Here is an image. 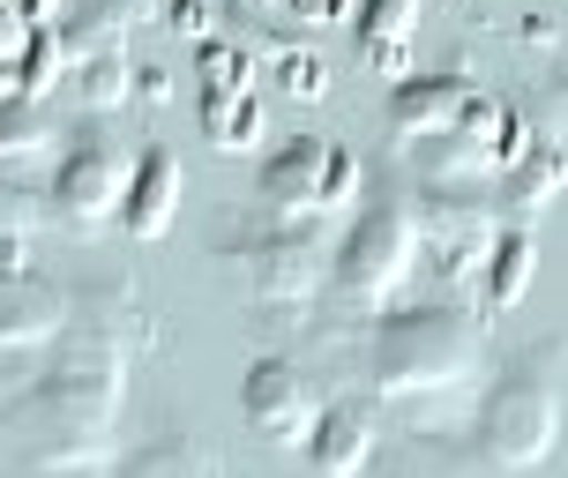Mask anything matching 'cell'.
I'll use <instances>...</instances> for the list:
<instances>
[{"mask_svg": "<svg viewBox=\"0 0 568 478\" xmlns=\"http://www.w3.org/2000/svg\"><path fill=\"white\" fill-rule=\"evenodd\" d=\"M120 404H128V359L113 344L60 329L53 337V366L16 389L8 404V449L23 456L30 471L45 478H83L105 471V456L120 441Z\"/></svg>", "mask_w": 568, "mask_h": 478, "instance_id": "1", "label": "cell"}, {"mask_svg": "<svg viewBox=\"0 0 568 478\" xmlns=\"http://www.w3.org/2000/svg\"><path fill=\"white\" fill-rule=\"evenodd\" d=\"M486 366V314L456 307V299H419V307H389L367 337V374L374 396L412 404V396H449L471 389Z\"/></svg>", "mask_w": 568, "mask_h": 478, "instance_id": "2", "label": "cell"}, {"mask_svg": "<svg viewBox=\"0 0 568 478\" xmlns=\"http://www.w3.org/2000/svg\"><path fill=\"white\" fill-rule=\"evenodd\" d=\"M561 441V344L546 337L471 404V449L494 471H539Z\"/></svg>", "mask_w": 568, "mask_h": 478, "instance_id": "3", "label": "cell"}, {"mask_svg": "<svg viewBox=\"0 0 568 478\" xmlns=\"http://www.w3.org/2000/svg\"><path fill=\"white\" fill-rule=\"evenodd\" d=\"M367 187V165L359 150H344L329 135H292L284 150H270L255 172V195L270 217H307V225H329L344 217Z\"/></svg>", "mask_w": 568, "mask_h": 478, "instance_id": "4", "label": "cell"}, {"mask_svg": "<svg viewBox=\"0 0 568 478\" xmlns=\"http://www.w3.org/2000/svg\"><path fill=\"white\" fill-rule=\"evenodd\" d=\"M419 269V225H412V202H367L344 240L329 247V277L352 307H389L404 292V277Z\"/></svg>", "mask_w": 568, "mask_h": 478, "instance_id": "5", "label": "cell"}, {"mask_svg": "<svg viewBox=\"0 0 568 478\" xmlns=\"http://www.w3.org/2000/svg\"><path fill=\"white\" fill-rule=\"evenodd\" d=\"M524 142H531V120L516 113V105H501V98L471 90L464 113L442 135L412 142V157H419L426 187H471V180H494L509 157H524Z\"/></svg>", "mask_w": 568, "mask_h": 478, "instance_id": "6", "label": "cell"}, {"mask_svg": "<svg viewBox=\"0 0 568 478\" xmlns=\"http://www.w3.org/2000/svg\"><path fill=\"white\" fill-rule=\"evenodd\" d=\"M329 225H307V217H270V225H247L232 240V262L255 292V307H284L300 314L329 277Z\"/></svg>", "mask_w": 568, "mask_h": 478, "instance_id": "7", "label": "cell"}, {"mask_svg": "<svg viewBox=\"0 0 568 478\" xmlns=\"http://www.w3.org/2000/svg\"><path fill=\"white\" fill-rule=\"evenodd\" d=\"M314 411H322V389H314V374L292 359V352H262V359L247 366V382H240V419H247L255 441L300 449Z\"/></svg>", "mask_w": 568, "mask_h": 478, "instance_id": "8", "label": "cell"}, {"mask_svg": "<svg viewBox=\"0 0 568 478\" xmlns=\"http://www.w3.org/2000/svg\"><path fill=\"white\" fill-rule=\"evenodd\" d=\"M412 225H419V254H434V262H442V277H464V284H471V269H479V254L494 247L501 217H494V202H486V195H464V187H426V195L412 202Z\"/></svg>", "mask_w": 568, "mask_h": 478, "instance_id": "9", "label": "cell"}, {"mask_svg": "<svg viewBox=\"0 0 568 478\" xmlns=\"http://www.w3.org/2000/svg\"><path fill=\"white\" fill-rule=\"evenodd\" d=\"M120 187H128V157L113 142H75V150H60L45 202L68 232H105L120 217Z\"/></svg>", "mask_w": 568, "mask_h": 478, "instance_id": "10", "label": "cell"}, {"mask_svg": "<svg viewBox=\"0 0 568 478\" xmlns=\"http://www.w3.org/2000/svg\"><path fill=\"white\" fill-rule=\"evenodd\" d=\"M68 329H83V337L113 344L120 359L135 366L150 344H158V322L142 307L135 277H105V284H83V292H68Z\"/></svg>", "mask_w": 568, "mask_h": 478, "instance_id": "11", "label": "cell"}, {"mask_svg": "<svg viewBox=\"0 0 568 478\" xmlns=\"http://www.w3.org/2000/svg\"><path fill=\"white\" fill-rule=\"evenodd\" d=\"M180 187H187L180 150L142 142L135 157H128V187H120V217H113V225L128 232V240H165L172 217H180Z\"/></svg>", "mask_w": 568, "mask_h": 478, "instance_id": "12", "label": "cell"}, {"mask_svg": "<svg viewBox=\"0 0 568 478\" xmlns=\"http://www.w3.org/2000/svg\"><path fill=\"white\" fill-rule=\"evenodd\" d=\"M374 396H322V411H314L307 426V464L314 478H359L374 464Z\"/></svg>", "mask_w": 568, "mask_h": 478, "instance_id": "13", "label": "cell"}, {"mask_svg": "<svg viewBox=\"0 0 568 478\" xmlns=\"http://www.w3.org/2000/svg\"><path fill=\"white\" fill-rule=\"evenodd\" d=\"M68 329V284L45 269H0V352H45Z\"/></svg>", "mask_w": 568, "mask_h": 478, "instance_id": "14", "label": "cell"}, {"mask_svg": "<svg viewBox=\"0 0 568 478\" xmlns=\"http://www.w3.org/2000/svg\"><path fill=\"white\" fill-rule=\"evenodd\" d=\"M554 195H561V142L554 135H531L524 142V157H509V165L494 172V217L501 225H531L539 210H554Z\"/></svg>", "mask_w": 568, "mask_h": 478, "instance_id": "15", "label": "cell"}, {"mask_svg": "<svg viewBox=\"0 0 568 478\" xmlns=\"http://www.w3.org/2000/svg\"><path fill=\"white\" fill-rule=\"evenodd\" d=\"M539 277V240L531 225H501L494 232V247L479 254V269H471V307L479 314H509L524 292Z\"/></svg>", "mask_w": 568, "mask_h": 478, "instance_id": "16", "label": "cell"}, {"mask_svg": "<svg viewBox=\"0 0 568 478\" xmlns=\"http://www.w3.org/2000/svg\"><path fill=\"white\" fill-rule=\"evenodd\" d=\"M464 98H471L464 75H404V83L389 90V135H397V150L442 135V128L464 113Z\"/></svg>", "mask_w": 568, "mask_h": 478, "instance_id": "17", "label": "cell"}, {"mask_svg": "<svg viewBox=\"0 0 568 478\" xmlns=\"http://www.w3.org/2000/svg\"><path fill=\"white\" fill-rule=\"evenodd\" d=\"M412 30H419V0H359V60L374 75L389 83L412 75Z\"/></svg>", "mask_w": 568, "mask_h": 478, "instance_id": "18", "label": "cell"}, {"mask_svg": "<svg viewBox=\"0 0 568 478\" xmlns=\"http://www.w3.org/2000/svg\"><path fill=\"white\" fill-rule=\"evenodd\" d=\"M60 90H68L83 113H120V105H135V53L120 45V53H83V60H68Z\"/></svg>", "mask_w": 568, "mask_h": 478, "instance_id": "19", "label": "cell"}, {"mask_svg": "<svg viewBox=\"0 0 568 478\" xmlns=\"http://www.w3.org/2000/svg\"><path fill=\"white\" fill-rule=\"evenodd\" d=\"M389 478H509L494 471L471 441H456V434H412V449L397 456V471Z\"/></svg>", "mask_w": 568, "mask_h": 478, "instance_id": "20", "label": "cell"}, {"mask_svg": "<svg viewBox=\"0 0 568 478\" xmlns=\"http://www.w3.org/2000/svg\"><path fill=\"white\" fill-rule=\"evenodd\" d=\"M113 478H225V464L202 449V441H187V434H158V441H142Z\"/></svg>", "mask_w": 568, "mask_h": 478, "instance_id": "21", "label": "cell"}, {"mask_svg": "<svg viewBox=\"0 0 568 478\" xmlns=\"http://www.w3.org/2000/svg\"><path fill=\"white\" fill-rule=\"evenodd\" d=\"M53 150V113L45 98H23V90H0V165H30Z\"/></svg>", "mask_w": 568, "mask_h": 478, "instance_id": "22", "label": "cell"}, {"mask_svg": "<svg viewBox=\"0 0 568 478\" xmlns=\"http://www.w3.org/2000/svg\"><path fill=\"white\" fill-rule=\"evenodd\" d=\"M262 128H270V120H262L255 90L202 98V142H210V150H232V157H240V150H262Z\"/></svg>", "mask_w": 568, "mask_h": 478, "instance_id": "23", "label": "cell"}, {"mask_svg": "<svg viewBox=\"0 0 568 478\" xmlns=\"http://www.w3.org/2000/svg\"><path fill=\"white\" fill-rule=\"evenodd\" d=\"M195 83H202V98L255 90V53H247V45H232V38H202V45H195Z\"/></svg>", "mask_w": 568, "mask_h": 478, "instance_id": "24", "label": "cell"}, {"mask_svg": "<svg viewBox=\"0 0 568 478\" xmlns=\"http://www.w3.org/2000/svg\"><path fill=\"white\" fill-rule=\"evenodd\" d=\"M60 75H68L60 30H53V23H38V30H30V45H23V68H16V90H23V98H53Z\"/></svg>", "mask_w": 568, "mask_h": 478, "instance_id": "25", "label": "cell"}, {"mask_svg": "<svg viewBox=\"0 0 568 478\" xmlns=\"http://www.w3.org/2000/svg\"><path fill=\"white\" fill-rule=\"evenodd\" d=\"M270 83H277L284 98L314 105V98H329V68H322V53H307V45H284V53L270 60Z\"/></svg>", "mask_w": 568, "mask_h": 478, "instance_id": "26", "label": "cell"}, {"mask_svg": "<svg viewBox=\"0 0 568 478\" xmlns=\"http://www.w3.org/2000/svg\"><path fill=\"white\" fill-rule=\"evenodd\" d=\"M158 23L172 30V38H217V8L210 0H158Z\"/></svg>", "mask_w": 568, "mask_h": 478, "instance_id": "27", "label": "cell"}, {"mask_svg": "<svg viewBox=\"0 0 568 478\" xmlns=\"http://www.w3.org/2000/svg\"><path fill=\"white\" fill-rule=\"evenodd\" d=\"M30 30H38V23H23V16H0V90H16V68H23Z\"/></svg>", "mask_w": 568, "mask_h": 478, "instance_id": "28", "label": "cell"}, {"mask_svg": "<svg viewBox=\"0 0 568 478\" xmlns=\"http://www.w3.org/2000/svg\"><path fill=\"white\" fill-rule=\"evenodd\" d=\"M277 8L292 16V23H344L352 0H277Z\"/></svg>", "mask_w": 568, "mask_h": 478, "instance_id": "29", "label": "cell"}, {"mask_svg": "<svg viewBox=\"0 0 568 478\" xmlns=\"http://www.w3.org/2000/svg\"><path fill=\"white\" fill-rule=\"evenodd\" d=\"M135 105H150V113L172 105V75H165V68H142V60H135Z\"/></svg>", "mask_w": 568, "mask_h": 478, "instance_id": "30", "label": "cell"}, {"mask_svg": "<svg viewBox=\"0 0 568 478\" xmlns=\"http://www.w3.org/2000/svg\"><path fill=\"white\" fill-rule=\"evenodd\" d=\"M60 0H0V16H23V23H53Z\"/></svg>", "mask_w": 568, "mask_h": 478, "instance_id": "31", "label": "cell"}]
</instances>
